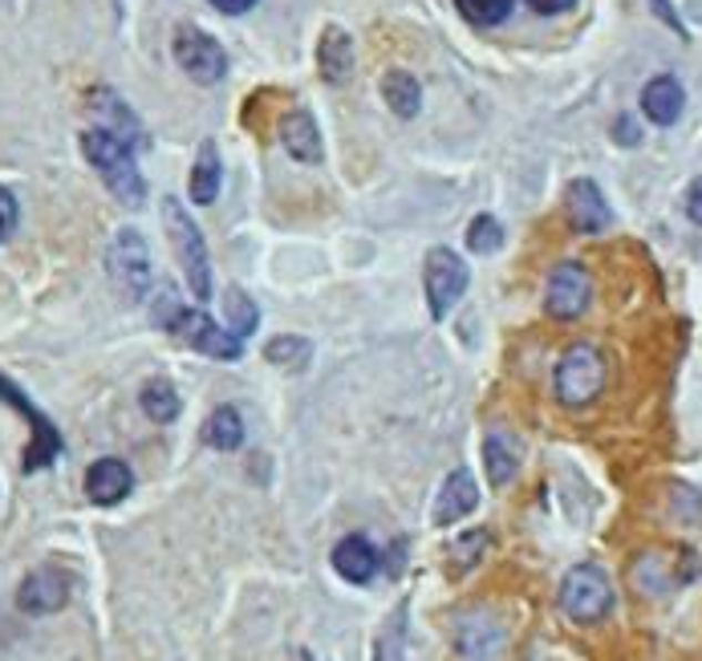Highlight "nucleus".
<instances>
[{
	"label": "nucleus",
	"instance_id": "obj_32",
	"mask_svg": "<svg viewBox=\"0 0 702 661\" xmlns=\"http://www.w3.org/2000/svg\"><path fill=\"white\" fill-rule=\"evenodd\" d=\"M577 0H528V9L540 12V17H557V12H569Z\"/></svg>",
	"mask_w": 702,
	"mask_h": 661
},
{
	"label": "nucleus",
	"instance_id": "obj_1",
	"mask_svg": "<svg viewBox=\"0 0 702 661\" xmlns=\"http://www.w3.org/2000/svg\"><path fill=\"white\" fill-rule=\"evenodd\" d=\"M82 151H85V159L94 163V171L102 175V183H106V191L114 195V200L126 203V207H143L146 183H143L139 163H134L131 142H122L119 134L94 126V131L82 134Z\"/></svg>",
	"mask_w": 702,
	"mask_h": 661
},
{
	"label": "nucleus",
	"instance_id": "obj_30",
	"mask_svg": "<svg viewBox=\"0 0 702 661\" xmlns=\"http://www.w3.org/2000/svg\"><path fill=\"white\" fill-rule=\"evenodd\" d=\"M484 548H488V531H467V536H459L451 548V568L455 572H467V568L484 556Z\"/></svg>",
	"mask_w": 702,
	"mask_h": 661
},
{
	"label": "nucleus",
	"instance_id": "obj_21",
	"mask_svg": "<svg viewBox=\"0 0 702 661\" xmlns=\"http://www.w3.org/2000/svg\"><path fill=\"white\" fill-rule=\"evenodd\" d=\"M484 471H488L491 487H508L516 479V471H520V447L500 430H491L484 438Z\"/></svg>",
	"mask_w": 702,
	"mask_h": 661
},
{
	"label": "nucleus",
	"instance_id": "obj_17",
	"mask_svg": "<svg viewBox=\"0 0 702 661\" xmlns=\"http://www.w3.org/2000/svg\"><path fill=\"white\" fill-rule=\"evenodd\" d=\"M686 106V94H682L679 78H670V73H658L654 82H645L642 90V110L645 119L658 122V126H674Z\"/></svg>",
	"mask_w": 702,
	"mask_h": 661
},
{
	"label": "nucleus",
	"instance_id": "obj_5",
	"mask_svg": "<svg viewBox=\"0 0 702 661\" xmlns=\"http://www.w3.org/2000/svg\"><path fill=\"white\" fill-rule=\"evenodd\" d=\"M613 580L606 577V568L597 565H577L569 577L560 580V609L577 621V626H597L613 613Z\"/></svg>",
	"mask_w": 702,
	"mask_h": 661
},
{
	"label": "nucleus",
	"instance_id": "obj_20",
	"mask_svg": "<svg viewBox=\"0 0 702 661\" xmlns=\"http://www.w3.org/2000/svg\"><path fill=\"white\" fill-rule=\"evenodd\" d=\"M90 106L102 114V131L119 134V139L131 142V146H143V126L134 119V110L122 106L114 90H94V94H90Z\"/></svg>",
	"mask_w": 702,
	"mask_h": 661
},
{
	"label": "nucleus",
	"instance_id": "obj_29",
	"mask_svg": "<svg viewBox=\"0 0 702 661\" xmlns=\"http://www.w3.org/2000/svg\"><path fill=\"white\" fill-rule=\"evenodd\" d=\"M512 4H516V0H455V9L464 12V21L484 24V29H488V24L508 21Z\"/></svg>",
	"mask_w": 702,
	"mask_h": 661
},
{
	"label": "nucleus",
	"instance_id": "obj_2",
	"mask_svg": "<svg viewBox=\"0 0 702 661\" xmlns=\"http://www.w3.org/2000/svg\"><path fill=\"white\" fill-rule=\"evenodd\" d=\"M155 325H163L167 333H175L179 342H187L191 349H200V354L215 357V362H236L244 354V342H240L236 333L215 325L200 308L179 305L175 296H163V313H155Z\"/></svg>",
	"mask_w": 702,
	"mask_h": 661
},
{
	"label": "nucleus",
	"instance_id": "obj_35",
	"mask_svg": "<svg viewBox=\"0 0 702 661\" xmlns=\"http://www.w3.org/2000/svg\"><path fill=\"white\" fill-rule=\"evenodd\" d=\"M618 139H621V142H638V126H633L630 119H621V122H618Z\"/></svg>",
	"mask_w": 702,
	"mask_h": 661
},
{
	"label": "nucleus",
	"instance_id": "obj_7",
	"mask_svg": "<svg viewBox=\"0 0 702 661\" xmlns=\"http://www.w3.org/2000/svg\"><path fill=\"white\" fill-rule=\"evenodd\" d=\"M467 281H471V272H467L464 256L451 248H430L427 252V264H423V288H427V305H430V317L442 321L451 313L467 293Z\"/></svg>",
	"mask_w": 702,
	"mask_h": 661
},
{
	"label": "nucleus",
	"instance_id": "obj_11",
	"mask_svg": "<svg viewBox=\"0 0 702 661\" xmlns=\"http://www.w3.org/2000/svg\"><path fill=\"white\" fill-rule=\"evenodd\" d=\"M65 601H70V577L58 572V568H37L17 589V609L29 617L58 613V609H65Z\"/></svg>",
	"mask_w": 702,
	"mask_h": 661
},
{
	"label": "nucleus",
	"instance_id": "obj_8",
	"mask_svg": "<svg viewBox=\"0 0 702 661\" xmlns=\"http://www.w3.org/2000/svg\"><path fill=\"white\" fill-rule=\"evenodd\" d=\"M175 61H179V70L200 85H215L227 73L224 45H220L212 33L195 29V24H179L175 29Z\"/></svg>",
	"mask_w": 702,
	"mask_h": 661
},
{
	"label": "nucleus",
	"instance_id": "obj_13",
	"mask_svg": "<svg viewBox=\"0 0 702 661\" xmlns=\"http://www.w3.org/2000/svg\"><path fill=\"white\" fill-rule=\"evenodd\" d=\"M564 203H569V215L577 232H606V227L613 224V212H609L606 195H601V187H597L593 179H572Z\"/></svg>",
	"mask_w": 702,
	"mask_h": 661
},
{
	"label": "nucleus",
	"instance_id": "obj_10",
	"mask_svg": "<svg viewBox=\"0 0 702 661\" xmlns=\"http://www.w3.org/2000/svg\"><path fill=\"white\" fill-rule=\"evenodd\" d=\"M589 296H593V281H589V272H584L581 264L564 261V264H557V268L548 272L545 308L557 321L581 317L584 308H589Z\"/></svg>",
	"mask_w": 702,
	"mask_h": 661
},
{
	"label": "nucleus",
	"instance_id": "obj_3",
	"mask_svg": "<svg viewBox=\"0 0 702 661\" xmlns=\"http://www.w3.org/2000/svg\"><path fill=\"white\" fill-rule=\"evenodd\" d=\"M163 224H167L171 248H175V261L183 268V281L195 293V301H212V261H207V244H203L200 224L171 195L163 200Z\"/></svg>",
	"mask_w": 702,
	"mask_h": 661
},
{
	"label": "nucleus",
	"instance_id": "obj_33",
	"mask_svg": "<svg viewBox=\"0 0 702 661\" xmlns=\"http://www.w3.org/2000/svg\"><path fill=\"white\" fill-rule=\"evenodd\" d=\"M686 215L702 227V179H694L691 191H686Z\"/></svg>",
	"mask_w": 702,
	"mask_h": 661
},
{
	"label": "nucleus",
	"instance_id": "obj_34",
	"mask_svg": "<svg viewBox=\"0 0 702 661\" xmlns=\"http://www.w3.org/2000/svg\"><path fill=\"white\" fill-rule=\"evenodd\" d=\"M215 9L220 12H232V17H240V12H248L252 4H256V0H212Z\"/></svg>",
	"mask_w": 702,
	"mask_h": 661
},
{
	"label": "nucleus",
	"instance_id": "obj_24",
	"mask_svg": "<svg viewBox=\"0 0 702 661\" xmlns=\"http://www.w3.org/2000/svg\"><path fill=\"white\" fill-rule=\"evenodd\" d=\"M381 98H386V106H390L398 119H415L418 106H423L418 78H410L406 70H390L381 78Z\"/></svg>",
	"mask_w": 702,
	"mask_h": 661
},
{
	"label": "nucleus",
	"instance_id": "obj_12",
	"mask_svg": "<svg viewBox=\"0 0 702 661\" xmlns=\"http://www.w3.org/2000/svg\"><path fill=\"white\" fill-rule=\"evenodd\" d=\"M455 650L464 661H496L503 650V629L488 613H464L455 621Z\"/></svg>",
	"mask_w": 702,
	"mask_h": 661
},
{
	"label": "nucleus",
	"instance_id": "obj_25",
	"mask_svg": "<svg viewBox=\"0 0 702 661\" xmlns=\"http://www.w3.org/2000/svg\"><path fill=\"white\" fill-rule=\"evenodd\" d=\"M139 406H143V414L151 418V423H175L179 410H183V401H179L175 386H171L167 378L146 382L143 394H139Z\"/></svg>",
	"mask_w": 702,
	"mask_h": 661
},
{
	"label": "nucleus",
	"instance_id": "obj_15",
	"mask_svg": "<svg viewBox=\"0 0 702 661\" xmlns=\"http://www.w3.org/2000/svg\"><path fill=\"white\" fill-rule=\"evenodd\" d=\"M281 142L297 163H322V131L309 110H288L281 119Z\"/></svg>",
	"mask_w": 702,
	"mask_h": 661
},
{
	"label": "nucleus",
	"instance_id": "obj_31",
	"mask_svg": "<svg viewBox=\"0 0 702 661\" xmlns=\"http://www.w3.org/2000/svg\"><path fill=\"white\" fill-rule=\"evenodd\" d=\"M17 220H21V203L9 187H0V244L17 232Z\"/></svg>",
	"mask_w": 702,
	"mask_h": 661
},
{
	"label": "nucleus",
	"instance_id": "obj_22",
	"mask_svg": "<svg viewBox=\"0 0 702 661\" xmlns=\"http://www.w3.org/2000/svg\"><path fill=\"white\" fill-rule=\"evenodd\" d=\"M220 183H224V163H220V151L215 142H203L200 154H195V166H191V203H215L220 195Z\"/></svg>",
	"mask_w": 702,
	"mask_h": 661
},
{
	"label": "nucleus",
	"instance_id": "obj_4",
	"mask_svg": "<svg viewBox=\"0 0 702 661\" xmlns=\"http://www.w3.org/2000/svg\"><path fill=\"white\" fill-rule=\"evenodd\" d=\"M606 378H609V366L601 349L597 345H572L569 354L557 362V374H552V386H557V398L560 406H569V410H581L589 401L601 398L606 390Z\"/></svg>",
	"mask_w": 702,
	"mask_h": 661
},
{
	"label": "nucleus",
	"instance_id": "obj_23",
	"mask_svg": "<svg viewBox=\"0 0 702 661\" xmlns=\"http://www.w3.org/2000/svg\"><path fill=\"white\" fill-rule=\"evenodd\" d=\"M203 443L212 450H240L244 447V418L236 406H220L212 418L203 423Z\"/></svg>",
	"mask_w": 702,
	"mask_h": 661
},
{
	"label": "nucleus",
	"instance_id": "obj_26",
	"mask_svg": "<svg viewBox=\"0 0 702 661\" xmlns=\"http://www.w3.org/2000/svg\"><path fill=\"white\" fill-rule=\"evenodd\" d=\"M224 325L227 333H236L240 342L252 337L256 325H261V308H256V301L244 288H224Z\"/></svg>",
	"mask_w": 702,
	"mask_h": 661
},
{
	"label": "nucleus",
	"instance_id": "obj_9",
	"mask_svg": "<svg viewBox=\"0 0 702 661\" xmlns=\"http://www.w3.org/2000/svg\"><path fill=\"white\" fill-rule=\"evenodd\" d=\"M0 398L9 401V406H17V410L29 418V426H33V447L24 450V475L49 467V462L61 455V430L37 410V401H29V394L17 390V382H12L9 374H0Z\"/></svg>",
	"mask_w": 702,
	"mask_h": 661
},
{
	"label": "nucleus",
	"instance_id": "obj_16",
	"mask_svg": "<svg viewBox=\"0 0 702 661\" xmlns=\"http://www.w3.org/2000/svg\"><path fill=\"white\" fill-rule=\"evenodd\" d=\"M317 70H322V78L329 85H342L354 73V37L346 29L329 24L322 33V41H317Z\"/></svg>",
	"mask_w": 702,
	"mask_h": 661
},
{
	"label": "nucleus",
	"instance_id": "obj_18",
	"mask_svg": "<svg viewBox=\"0 0 702 661\" xmlns=\"http://www.w3.org/2000/svg\"><path fill=\"white\" fill-rule=\"evenodd\" d=\"M479 504V487H476V475L471 471H455L447 475V484H442L439 499H435V523H447L451 520H464L467 511H476Z\"/></svg>",
	"mask_w": 702,
	"mask_h": 661
},
{
	"label": "nucleus",
	"instance_id": "obj_27",
	"mask_svg": "<svg viewBox=\"0 0 702 661\" xmlns=\"http://www.w3.org/2000/svg\"><path fill=\"white\" fill-rule=\"evenodd\" d=\"M264 357L273 362V366H281V369H305L309 366V357H313V345L305 342V337H297V333H281V337H273V342L264 345Z\"/></svg>",
	"mask_w": 702,
	"mask_h": 661
},
{
	"label": "nucleus",
	"instance_id": "obj_6",
	"mask_svg": "<svg viewBox=\"0 0 702 661\" xmlns=\"http://www.w3.org/2000/svg\"><path fill=\"white\" fill-rule=\"evenodd\" d=\"M106 272H110V281H114V288H119L126 301H143V296L151 293L155 276H151V248H146L143 232L122 227L106 252Z\"/></svg>",
	"mask_w": 702,
	"mask_h": 661
},
{
	"label": "nucleus",
	"instance_id": "obj_19",
	"mask_svg": "<svg viewBox=\"0 0 702 661\" xmlns=\"http://www.w3.org/2000/svg\"><path fill=\"white\" fill-rule=\"evenodd\" d=\"M334 568L337 577L349 580V584H366L378 572V552H374V543L366 536H346L334 548Z\"/></svg>",
	"mask_w": 702,
	"mask_h": 661
},
{
	"label": "nucleus",
	"instance_id": "obj_14",
	"mask_svg": "<svg viewBox=\"0 0 702 661\" xmlns=\"http://www.w3.org/2000/svg\"><path fill=\"white\" fill-rule=\"evenodd\" d=\"M131 487H134V475L122 459H98L94 467L85 471V496H90V504H98V508L122 504V499L131 496Z\"/></svg>",
	"mask_w": 702,
	"mask_h": 661
},
{
	"label": "nucleus",
	"instance_id": "obj_28",
	"mask_svg": "<svg viewBox=\"0 0 702 661\" xmlns=\"http://www.w3.org/2000/svg\"><path fill=\"white\" fill-rule=\"evenodd\" d=\"M467 248L479 252V256H491V252H500L503 248V227L496 215H476L471 220V227H467Z\"/></svg>",
	"mask_w": 702,
	"mask_h": 661
}]
</instances>
